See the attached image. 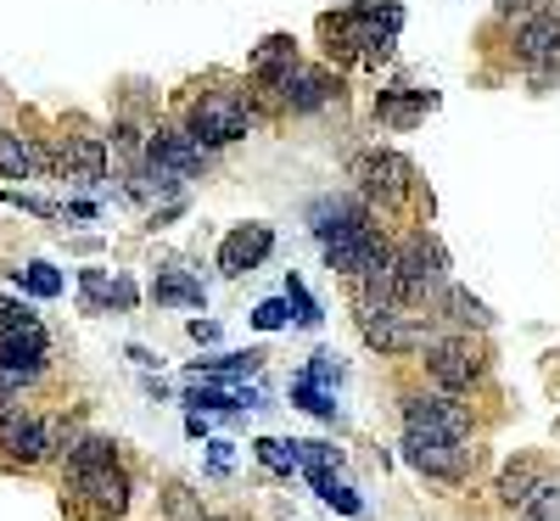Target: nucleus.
Instances as JSON below:
<instances>
[{
	"instance_id": "1",
	"label": "nucleus",
	"mask_w": 560,
	"mask_h": 521,
	"mask_svg": "<svg viewBox=\"0 0 560 521\" xmlns=\"http://www.w3.org/2000/svg\"><path fill=\"white\" fill-rule=\"evenodd\" d=\"M202 158H208V147L191 129H158L152 147H147V180L158 192H174L179 180H191L202 169Z\"/></svg>"
},
{
	"instance_id": "2",
	"label": "nucleus",
	"mask_w": 560,
	"mask_h": 521,
	"mask_svg": "<svg viewBox=\"0 0 560 521\" xmlns=\"http://www.w3.org/2000/svg\"><path fill=\"white\" fill-rule=\"evenodd\" d=\"M253 124L247 102L236 96V90H208V96H197L191 107V135L202 140V147H230V140H242Z\"/></svg>"
},
{
	"instance_id": "3",
	"label": "nucleus",
	"mask_w": 560,
	"mask_h": 521,
	"mask_svg": "<svg viewBox=\"0 0 560 521\" xmlns=\"http://www.w3.org/2000/svg\"><path fill=\"white\" fill-rule=\"evenodd\" d=\"M393 269H398V303H415V298H427V292L438 287L443 253L427 242V235H415L404 253H393Z\"/></svg>"
},
{
	"instance_id": "4",
	"label": "nucleus",
	"mask_w": 560,
	"mask_h": 521,
	"mask_svg": "<svg viewBox=\"0 0 560 521\" xmlns=\"http://www.w3.org/2000/svg\"><path fill=\"white\" fill-rule=\"evenodd\" d=\"M393 253L382 247V235L376 230H348V235H337V242H325V264H331V275H370V269H382Z\"/></svg>"
},
{
	"instance_id": "5",
	"label": "nucleus",
	"mask_w": 560,
	"mask_h": 521,
	"mask_svg": "<svg viewBox=\"0 0 560 521\" xmlns=\"http://www.w3.org/2000/svg\"><path fill=\"white\" fill-rule=\"evenodd\" d=\"M404 426H409V438L459 443L465 438V409L454 398H404Z\"/></svg>"
},
{
	"instance_id": "6",
	"label": "nucleus",
	"mask_w": 560,
	"mask_h": 521,
	"mask_svg": "<svg viewBox=\"0 0 560 521\" xmlns=\"http://www.w3.org/2000/svg\"><path fill=\"white\" fill-rule=\"evenodd\" d=\"M0 364H12L23 375H39V364H45V325L34 314L18 309L7 325H0Z\"/></svg>"
},
{
	"instance_id": "7",
	"label": "nucleus",
	"mask_w": 560,
	"mask_h": 521,
	"mask_svg": "<svg viewBox=\"0 0 560 521\" xmlns=\"http://www.w3.org/2000/svg\"><path fill=\"white\" fill-rule=\"evenodd\" d=\"M73 494L96 510V516H118L129 505V483L118 465H90V471H73Z\"/></svg>"
},
{
	"instance_id": "8",
	"label": "nucleus",
	"mask_w": 560,
	"mask_h": 521,
	"mask_svg": "<svg viewBox=\"0 0 560 521\" xmlns=\"http://www.w3.org/2000/svg\"><path fill=\"white\" fill-rule=\"evenodd\" d=\"M331 96H337V79L325 68H303V62L287 73V84H280V107H292V113H319Z\"/></svg>"
},
{
	"instance_id": "9",
	"label": "nucleus",
	"mask_w": 560,
	"mask_h": 521,
	"mask_svg": "<svg viewBox=\"0 0 560 521\" xmlns=\"http://www.w3.org/2000/svg\"><path fill=\"white\" fill-rule=\"evenodd\" d=\"M359 331H364V343H370V348H382V354H409V348L427 343V331L409 325V320L393 314V309H382V314H359Z\"/></svg>"
},
{
	"instance_id": "10",
	"label": "nucleus",
	"mask_w": 560,
	"mask_h": 521,
	"mask_svg": "<svg viewBox=\"0 0 560 521\" xmlns=\"http://www.w3.org/2000/svg\"><path fill=\"white\" fill-rule=\"evenodd\" d=\"M359 174H364V197H370V202H404V192H409V163H404L398 152L364 158Z\"/></svg>"
},
{
	"instance_id": "11",
	"label": "nucleus",
	"mask_w": 560,
	"mask_h": 521,
	"mask_svg": "<svg viewBox=\"0 0 560 521\" xmlns=\"http://www.w3.org/2000/svg\"><path fill=\"white\" fill-rule=\"evenodd\" d=\"M269 247H275L269 224H242V230H230V235H224V247H219V269H224V275H247Z\"/></svg>"
},
{
	"instance_id": "12",
	"label": "nucleus",
	"mask_w": 560,
	"mask_h": 521,
	"mask_svg": "<svg viewBox=\"0 0 560 521\" xmlns=\"http://www.w3.org/2000/svg\"><path fill=\"white\" fill-rule=\"evenodd\" d=\"M57 169H62V180L96 185V180H107V147H102V140H90V135H73L68 147H57Z\"/></svg>"
},
{
	"instance_id": "13",
	"label": "nucleus",
	"mask_w": 560,
	"mask_h": 521,
	"mask_svg": "<svg viewBox=\"0 0 560 521\" xmlns=\"http://www.w3.org/2000/svg\"><path fill=\"white\" fill-rule=\"evenodd\" d=\"M427 370H432V382L459 393V387H471V375H477V354L465 348V343H438L427 354Z\"/></svg>"
},
{
	"instance_id": "14",
	"label": "nucleus",
	"mask_w": 560,
	"mask_h": 521,
	"mask_svg": "<svg viewBox=\"0 0 560 521\" xmlns=\"http://www.w3.org/2000/svg\"><path fill=\"white\" fill-rule=\"evenodd\" d=\"M404 454H409L415 471H427V477H459L465 471L459 443H443V438H404Z\"/></svg>"
},
{
	"instance_id": "15",
	"label": "nucleus",
	"mask_w": 560,
	"mask_h": 521,
	"mask_svg": "<svg viewBox=\"0 0 560 521\" xmlns=\"http://www.w3.org/2000/svg\"><path fill=\"white\" fill-rule=\"evenodd\" d=\"M292 68H298V45H292L287 34H269L258 51H253V79H258L264 90H280Z\"/></svg>"
},
{
	"instance_id": "16",
	"label": "nucleus",
	"mask_w": 560,
	"mask_h": 521,
	"mask_svg": "<svg viewBox=\"0 0 560 521\" xmlns=\"http://www.w3.org/2000/svg\"><path fill=\"white\" fill-rule=\"evenodd\" d=\"M0 449H7L12 460H23V465H34V460L45 454L39 420H28L23 409H7V415H0Z\"/></svg>"
},
{
	"instance_id": "17",
	"label": "nucleus",
	"mask_w": 560,
	"mask_h": 521,
	"mask_svg": "<svg viewBox=\"0 0 560 521\" xmlns=\"http://www.w3.org/2000/svg\"><path fill=\"white\" fill-rule=\"evenodd\" d=\"M516 51H522V62H533V68L560 62V18H555V12L533 18V23L516 34Z\"/></svg>"
},
{
	"instance_id": "18",
	"label": "nucleus",
	"mask_w": 560,
	"mask_h": 521,
	"mask_svg": "<svg viewBox=\"0 0 560 521\" xmlns=\"http://www.w3.org/2000/svg\"><path fill=\"white\" fill-rule=\"evenodd\" d=\"M314 230H319V242H337V235H348V230H364V208L359 202H337V197H325V202H314Z\"/></svg>"
},
{
	"instance_id": "19",
	"label": "nucleus",
	"mask_w": 560,
	"mask_h": 521,
	"mask_svg": "<svg viewBox=\"0 0 560 521\" xmlns=\"http://www.w3.org/2000/svg\"><path fill=\"white\" fill-rule=\"evenodd\" d=\"M438 96H427V90H387V96H382V124H393V129H409L420 113H427Z\"/></svg>"
},
{
	"instance_id": "20",
	"label": "nucleus",
	"mask_w": 560,
	"mask_h": 521,
	"mask_svg": "<svg viewBox=\"0 0 560 521\" xmlns=\"http://www.w3.org/2000/svg\"><path fill=\"white\" fill-rule=\"evenodd\" d=\"M34 163H39V152L28 147V140L18 129H0V174H7V180H28Z\"/></svg>"
},
{
	"instance_id": "21",
	"label": "nucleus",
	"mask_w": 560,
	"mask_h": 521,
	"mask_svg": "<svg viewBox=\"0 0 560 521\" xmlns=\"http://www.w3.org/2000/svg\"><path fill=\"white\" fill-rule=\"evenodd\" d=\"M538 488H544V483H538L533 465H516V471H504V477H499V499H504V505H533Z\"/></svg>"
},
{
	"instance_id": "22",
	"label": "nucleus",
	"mask_w": 560,
	"mask_h": 521,
	"mask_svg": "<svg viewBox=\"0 0 560 521\" xmlns=\"http://www.w3.org/2000/svg\"><path fill=\"white\" fill-rule=\"evenodd\" d=\"M152 298L158 303H202V287L191 275H158L152 280Z\"/></svg>"
},
{
	"instance_id": "23",
	"label": "nucleus",
	"mask_w": 560,
	"mask_h": 521,
	"mask_svg": "<svg viewBox=\"0 0 560 521\" xmlns=\"http://www.w3.org/2000/svg\"><path fill=\"white\" fill-rule=\"evenodd\" d=\"M12 275L23 280L34 298H57V292H62V275H57L51 264H28V269H12Z\"/></svg>"
},
{
	"instance_id": "24",
	"label": "nucleus",
	"mask_w": 560,
	"mask_h": 521,
	"mask_svg": "<svg viewBox=\"0 0 560 521\" xmlns=\"http://www.w3.org/2000/svg\"><path fill=\"white\" fill-rule=\"evenodd\" d=\"M292 398H298L308 415H319V420H331V415H337V404L325 398V393H319V382H308V375H298V382H292Z\"/></svg>"
},
{
	"instance_id": "25",
	"label": "nucleus",
	"mask_w": 560,
	"mask_h": 521,
	"mask_svg": "<svg viewBox=\"0 0 560 521\" xmlns=\"http://www.w3.org/2000/svg\"><path fill=\"white\" fill-rule=\"evenodd\" d=\"M73 471H90V465H113V443L107 438H84L79 449H73V460H68Z\"/></svg>"
},
{
	"instance_id": "26",
	"label": "nucleus",
	"mask_w": 560,
	"mask_h": 521,
	"mask_svg": "<svg viewBox=\"0 0 560 521\" xmlns=\"http://www.w3.org/2000/svg\"><path fill=\"white\" fill-rule=\"evenodd\" d=\"M258 460H264L269 471H292V465H298V443H275V438H264V443H258Z\"/></svg>"
},
{
	"instance_id": "27",
	"label": "nucleus",
	"mask_w": 560,
	"mask_h": 521,
	"mask_svg": "<svg viewBox=\"0 0 560 521\" xmlns=\"http://www.w3.org/2000/svg\"><path fill=\"white\" fill-rule=\"evenodd\" d=\"M287 309H292V314H298L303 325H319V309H314V298L303 292V280H298V275L287 280Z\"/></svg>"
},
{
	"instance_id": "28",
	"label": "nucleus",
	"mask_w": 560,
	"mask_h": 521,
	"mask_svg": "<svg viewBox=\"0 0 560 521\" xmlns=\"http://www.w3.org/2000/svg\"><path fill=\"white\" fill-rule=\"evenodd\" d=\"M448 314H454V320H471V325H488V320H493L471 292H448Z\"/></svg>"
},
{
	"instance_id": "29",
	"label": "nucleus",
	"mask_w": 560,
	"mask_h": 521,
	"mask_svg": "<svg viewBox=\"0 0 560 521\" xmlns=\"http://www.w3.org/2000/svg\"><path fill=\"white\" fill-rule=\"evenodd\" d=\"M527 521H560V488H538L527 505Z\"/></svg>"
},
{
	"instance_id": "30",
	"label": "nucleus",
	"mask_w": 560,
	"mask_h": 521,
	"mask_svg": "<svg viewBox=\"0 0 560 521\" xmlns=\"http://www.w3.org/2000/svg\"><path fill=\"white\" fill-rule=\"evenodd\" d=\"M191 404H202V409H242V393H224V387H191Z\"/></svg>"
},
{
	"instance_id": "31",
	"label": "nucleus",
	"mask_w": 560,
	"mask_h": 521,
	"mask_svg": "<svg viewBox=\"0 0 560 521\" xmlns=\"http://www.w3.org/2000/svg\"><path fill=\"white\" fill-rule=\"evenodd\" d=\"M287 314H292V309L275 298V303H258V309H253V325H258V331H280V325H287Z\"/></svg>"
},
{
	"instance_id": "32",
	"label": "nucleus",
	"mask_w": 560,
	"mask_h": 521,
	"mask_svg": "<svg viewBox=\"0 0 560 521\" xmlns=\"http://www.w3.org/2000/svg\"><path fill=\"white\" fill-rule=\"evenodd\" d=\"M191 337H197V343H213V337H219V325H208V320H197V325H191Z\"/></svg>"
},
{
	"instance_id": "33",
	"label": "nucleus",
	"mask_w": 560,
	"mask_h": 521,
	"mask_svg": "<svg viewBox=\"0 0 560 521\" xmlns=\"http://www.w3.org/2000/svg\"><path fill=\"white\" fill-rule=\"evenodd\" d=\"M12 314H18V303H7V298H0V325H7Z\"/></svg>"
},
{
	"instance_id": "34",
	"label": "nucleus",
	"mask_w": 560,
	"mask_h": 521,
	"mask_svg": "<svg viewBox=\"0 0 560 521\" xmlns=\"http://www.w3.org/2000/svg\"><path fill=\"white\" fill-rule=\"evenodd\" d=\"M516 7H533V0H499V12H516Z\"/></svg>"
}]
</instances>
